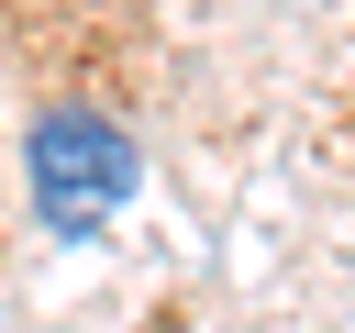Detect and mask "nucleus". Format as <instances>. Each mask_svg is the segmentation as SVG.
I'll list each match as a JSON object with an SVG mask.
<instances>
[{
  "instance_id": "obj_1",
  "label": "nucleus",
  "mask_w": 355,
  "mask_h": 333,
  "mask_svg": "<svg viewBox=\"0 0 355 333\" xmlns=\"http://www.w3.org/2000/svg\"><path fill=\"white\" fill-rule=\"evenodd\" d=\"M22 166H33V211H44V233H100V222L144 189L133 133H122L111 111H89V100L44 111V122H33V144H22Z\"/></svg>"
}]
</instances>
